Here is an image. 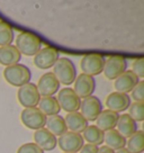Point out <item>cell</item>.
<instances>
[{
  "label": "cell",
  "instance_id": "52a82bcc",
  "mask_svg": "<svg viewBox=\"0 0 144 153\" xmlns=\"http://www.w3.org/2000/svg\"><path fill=\"white\" fill-rule=\"evenodd\" d=\"M104 63H105V59L102 55L97 53H90V54H86L81 59L80 68H81L82 73L94 76H98L102 72Z\"/></svg>",
  "mask_w": 144,
  "mask_h": 153
},
{
  "label": "cell",
  "instance_id": "9c48e42d",
  "mask_svg": "<svg viewBox=\"0 0 144 153\" xmlns=\"http://www.w3.org/2000/svg\"><path fill=\"white\" fill-rule=\"evenodd\" d=\"M59 57H60V53L56 48H52V46H45V48H41L39 52L34 55V64H35V67L41 70L50 69L55 64Z\"/></svg>",
  "mask_w": 144,
  "mask_h": 153
},
{
  "label": "cell",
  "instance_id": "ba28073f",
  "mask_svg": "<svg viewBox=\"0 0 144 153\" xmlns=\"http://www.w3.org/2000/svg\"><path fill=\"white\" fill-rule=\"evenodd\" d=\"M58 100L60 108L63 109L67 113H74L80 109V104L81 99L76 95L72 88H63L59 91L58 94Z\"/></svg>",
  "mask_w": 144,
  "mask_h": 153
},
{
  "label": "cell",
  "instance_id": "2e32d148",
  "mask_svg": "<svg viewBox=\"0 0 144 153\" xmlns=\"http://www.w3.org/2000/svg\"><path fill=\"white\" fill-rule=\"evenodd\" d=\"M140 79L135 76L131 70H126L124 73H122L118 78L115 79L114 82V87L117 92H122V94H127L133 90L137 83H139Z\"/></svg>",
  "mask_w": 144,
  "mask_h": 153
},
{
  "label": "cell",
  "instance_id": "cb8c5ba5",
  "mask_svg": "<svg viewBox=\"0 0 144 153\" xmlns=\"http://www.w3.org/2000/svg\"><path fill=\"white\" fill-rule=\"evenodd\" d=\"M81 136L83 141H87L88 144H94L98 146L104 143V132L98 128L96 125H88L82 132Z\"/></svg>",
  "mask_w": 144,
  "mask_h": 153
},
{
  "label": "cell",
  "instance_id": "9a60e30c",
  "mask_svg": "<svg viewBox=\"0 0 144 153\" xmlns=\"http://www.w3.org/2000/svg\"><path fill=\"white\" fill-rule=\"evenodd\" d=\"M106 105L109 110H113L115 113H120L128 109L131 105V98L127 94L122 92H111L106 98Z\"/></svg>",
  "mask_w": 144,
  "mask_h": 153
},
{
  "label": "cell",
  "instance_id": "4fadbf2b",
  "mask_svg": "<svg viewBox=\"0 0 144 153\" xmlns=\"http://www.w3.org/2000/svg\"><path fill=\"white\" fill-rule=\"evenodd\" d=\"M37 90L41 97H51L60 89V82L52 72H46L39 78Z\"/></svg>",
  "mask_w": 144,
  "mask_h": 153
},
{
  "label": "cell",
  "instance_id": "f546056e",
  "mask_svg": "<svg viewBox=\"0 0 144 153\" xmlns=\"http://www.w3.org/2000/svg\"><path fill=\"white\" fill-rule=\"evenodd\" d=\"M17 153H44V151L41 150L35 143H25L19 146Z\"/></svg>",
  "mask_w": 144,
  "mask_h": 153
},
{
  "label": "cell",
  "instance_id": "6da1fadb",
  "mask_svg": "<svg viewBox=\"0 0 144 153\" xmlns=\"http://www.w3.org/2000/svg\"><path fill=\"white\" fill-rule=\"evenodd\" d=\"M52 73L58 79V81L64 86L72 85L77 78L76 65L68 57H59V60L53 65Z\"/></svg>",
  "mask_w": 144,
  "mask_h": 153
},
{
  "label": "cell",
  "instance_id": "ffe728a7",
  "mask_svg": "<svg viewBox=\"0 0 144 153\" xmlns=\"http://www.w3.org/2000/svg\"><path fill=\"white\" fill-rule=\"evenodd\" d=\"M116 127H117V132L122 136H124L125 139L130 137L135 132H137V124L134 120L131 118L128 114L120 115Z\"/></svg>",
  "mask_w": 144,
  "mask_h": 153
},
{
  "label": "cell",
  "instance_id": "836d02e7",
  "mask_svg": "<svg viewBox=\"0 0 144 153\" xmlns=\"http://www.w3.org/2000/svg\"><path fill=\"white\" fill-rule=\"evenodd\" d=\"M63 153H64V152H63Z\"/></svg>",
  "mask_w": 144,
  "mask_h": 153
},
{
  "label": "cell",
  "instance_id": "83f0119b",
  "mask_svg": "<svg viewBox=\"0 0 144 153\" xmlns=\"http://www.w3.org/2000/svg\"><path fill=\"white\" fill-rule=\"evenodd\" d=\"M132 92V98L134 99L135 102H144V81L140 80L139 83L133 88Z\"/></svg>",
  "mask_w": 144,
  "mask_h": 153
},
{
  "label": "cell",
  "instance_id": "d4e9b609",
  "mask_svg": "<svg viewBox=\"0 0 144 153\" xmlns=\"http://www.w3.org/2000/svg\"><path fill=\"white\" fill-rule=\"evenodd\" d=\"M127 151L130 153H143L144 151V134L142 131L135 132L126 141Z\"/></svg>",
  "mask_w": 144,
  "mask_h": 153
},
{
  "label": "cell",
  "instance_id": "1f68e13d",
  "mask_svg": "<svg viewBox=\"0 0 144 153\" xmlns=\"http://www.w3.org/2000/svg\"><path fill=\"white\" fill-rule=\"evenodd\" d=\"M97 153H115V151L109 149L108 146H106V145H102L100 148H98V152Z\"/></svg>",
  "mask_w": 144,
  "mask_h": 153
},
{
  "label": "cell",
  "instance_id": "7a4b0ae2",
  "mask_svg": "<svg viewBox=\"0 0 144 153\" xmlns=\"http://www.w3.org/2000/svg\"><path fill=\"white\" fill-rule=\"evenodd\" d=\"M4 78L11 86L22 87L30 81L32 72L28 67L17 63L10 67H6L4 70Z\"/></svg>",
  "mask_w": 144,
  "mask_h": 153
},
{
  "label": "cell",
  "instance_id": "3957f363",
  "mask_svg": "<svg viewBox=\"0 0 144 153\" xmlns=\"http://www.w3.org/2000/svg\"><path fill=\"white\" fill-rule=\"evenodd\" d=\"M15 46L19 51L20 54H24L26 56H34L41 50L42 41L35 34L23 32L16 38Z\"/></svg>",
  "mask_w": 144,
  "mask_h": 153
},
{
  "label": "cell",
  "instance_id": "8fae6325",
  "mask_svg": "<svg viewBox=\"0 0 144 153\" xmlns=\"http://www.w3.org/2000/svg\"><path fill=\"white\" fill-rule=\"evenodd\" d=\"M80 109H81L80 114L85 117L87 122H95L99 114L102 111V104L98 97L90 96L81 101Z\"/></svg>",
  "mask_w": 144,
  "mask_h": 153
},
{
  "label": "cell",
  "instance_id": "4316f807",
  "mask_svg": "<svg viewBox=\"0 0 144 153\" xmlns=\"http://www.w3.org/2000/svg\"><path fill=\"white\" fill-rule=\"evenodd\" d=\"M128 115L135 122L144 120V102H133L128 107Z\"/></svg>",
  "mask_w": 144,
  "mask_h": 153
},
{
  "label": "cell",
  "instance_id": "5bb4252c",
  "mask_svg": "<svg viewBox=\"0 0 144 153\" xmlns=\"http://www.w3.org/2000/svg\"><path fill=\"white\" fill-rule=\"evenodd\" d=\"M34 143L43 151H52L58 144V139L51 132L43 127L34 132Z\"/></svg>",
  "mask_w": 144,
  "mask_h": 153
},
{
  "label": "cell",
  "instance_id": "8992f818",
  "mask_svg": "<svg viewBox=\"0 0 144 153\" xmlns=\"http://www.w3.org/2000/svg\"><path fill=\"white\" fill-rule=\"evenodd\" d=\"M20 120L27 128L37 131L45 126L46 116L37 107H33V108H25L20 114Z\"/></svg>",
  "mask_w": 144,
  "mask_h": 153
},
{
  "label": "cell",
  "instance_id": "30bf717a",
  "mask_svg": "<svg viewBox=\"0 0 144 153\" xmlns=\"http://www.w3.org/2000/svg\"><path fill=\"white\" fill-rule=\"evenodd\" d=\"M83 142L81 134L73 132H65L58 139L59 146L64 153H77L85 144Z\"/></svg>",
  "mask_w": 144,
  "mask_h": 153
},
{
  "label": "cell",
  "instance_id": "44dd1931",
  "mask_svg": "<svg viewBox=\"0 0 144 153\" xmlns=\"http://www.w3.org/2000/svg\"><path fill=\"white\" fill-rule=\"evenodd\" d=\"M104 142L106 143V146L114 151L124 149L126 146V139L122 136L115 128L104 132Z\"/></svg>",
  "mask_w": 144,
  "mask_h": 153
},
{
  "label": "cell",
  "instance_id": "e0dca14e",
  "mask_svg": "<svg viewBox=\"0 0 144 153\" xmlns=\"http://www.w3.org/2000/svg\"><path fill=\"white\" fill-rule=\"evenodd\" d=\"M118 117H120V114L118 113H115L113 110L106 109L102 110L99 116L97 117L96 122V126L99 129H101L102 132H106V131H109V129H114L117 125V120H118Z\"/></svg>",
  "mask_w": 144,
  "mask_h": 153
},
{
  "label": "cell",
  "instance_id": "ac0fdd59",
  "mask_svg": "<svg viewBox=\"0 0 144 153\" xmlns=\"http://www.w3.org/2000/svg\"><path fill=\"white\" fill-rule=\"evenodd\" d=\"M64 122L67 125V128L70 129V132H73V133L81 134L88 126V122L79 111L68 113L64 117Z\"/></svg>",
  "mask_w": 144,
  "mask_h": 153
},
{
  "label": "cell",
  "instance_id": "277c9868",
  "mask_svg": "<svg viewBox=\"0 0 144 153\" xmlns=\"http://www.w3.org/2000/svg\"><path fill=\"white\" fill-rule=\"evenodd\" d=\"M127 68V61L122 55H111L105 59L104 63V74L108 80H115L116 78L124 73Z\"/></svg>",
  "mask_w": 144,
  "mask_h": 153
},
{
  "label": "cell",
  "instance_id": "484cf974",
  "mask_svg": "<svg viewBox=\"0 0 144 153\" xmlns=\"http://www.w3.org/2000/svg\"><path fill=\"white\" fill-rule=\"evenodd\" d=\"M13 39H14L13 27L6 22H0V48L11 45Z\"/></svg>",
  "mask_w": 144,
  "mask_h": 153
},
{
  "label": "cell",
  "instance_id": "5b68a950",
  "mask_svg": "<svg viewBox=\"0 0 144 153\" xmlns=\"http://www.w3.org/2000/svg\"><path fill=\"white\" fill-rule=\"evenodd\" d=\"M17 98L19 104L25 108H33L39 105L41 96L39 94L37 87L32 82H28L18 88Z\"/></svg>",
  "mask_w": 144,
  "mask_h": 153
},
{
  "label": "cell",
  "instance_id": "603a6c76",
  "mask_svg": "<svg viewBox=\"0 0 144 153\" xmlns=\"http://www.w3.org/2000/svg\"><path fill=\"white\" fill-rule=\"evenodd\" d=\"M39 109L43 113L46 117L53 116V115H59L61 111L60 105L55 97H41L39 102Z\"/></svg>",
  "mask_w": 144,
  "mask_h": 153
},
{
  "label": "cell",
  "instance_id": "4dcf8cb0",
  "mask_svg": "<svg viewBox=\"0 0 144 153\" xmlns=\"http://www.w3.org/2000/svg\"><path fill=\"white\" fill-rule=\"evenodd\" d=\"M98 152V146L94 144H83L80 149V153H97Z\"/></svg>",
  "mask_w": 144,
  "mask_h": 153
},
{
  "label": "cell",
  "instance_id": "d6a6232c",
  "mask_svg": "<svg viewBox=\"0 0 144 153\" xmlns=\"http://www.w3.org/2000/svg\"><path fill=\"white\" fill-rule=\"evenodd\" d=\"M115 153H130L128 151H127V149H120V150H117Z\"/></svg>",
  "mask_w": 144,
  "mask_h": 153
},
{
  "label": "cell",
  "instance_id": "7c38bea8",
  "mask_svg": "<svg viewBox=\"0 0 144 153\" xmlns=\"http://www.w3.org/2000/svg\"><path fill=\"white\" fill-rule=\"evenodd\" d=\"M96 89V81L94 79V76H90L88 74L81 73L80 76H78L74 80V87L73 91L76 92V95L80 99H85L87 97L92 96L94 91Z\"/></svg>",
  "mask_w": 144,
  "mask_h": 153
},
{
  "label": "cell",
  "instance_id": "f1b7e54d",
  "mask_svg": "<svg viewBox=\"0 0 144 153\" xmlns=\"http://www.w3.org/2000/svg\"><path fill=\"white\" fill-rule=\"evenodd\" d=\"M131 71L133 72L139 79L140 78H144V60L142 57H140L133 62Z\"/></svg>",
  "mask_w": 144,
  "mask_h": 153
},
{
  "label": "cell",
  "instance_id": "d6986e66",
  "mask_svg": "<svg viewBox=\"0 0 144 153\" xmlns=\"http://www.w3.org/2000/svg\"><path fill=\"white\" fill-rule=\"evenodd\" d=\"M22 54L15 45H7L0 48V64L5 67L14 65L20 61Z\"/></svg>",
  "mask_w": 144,
  "mask_h": 153
},
{
  "label": "cell",
  "instance_id": "7402d4cb",
  "mask_svg": "<svg viewBox=\"0 0 144 153\" xmlns=\"http://www.w3.org/2000/svg\"><path fill=\"white\" fill-rule=\"evenodd\" d=\"M46 129L54 135V136H61L62 134L68 132L67 125L64 118L60 115H53L46 117Z\"/></svg>",
  "mask_w": 144,
  "mask_h": 153
}]
</instances>
